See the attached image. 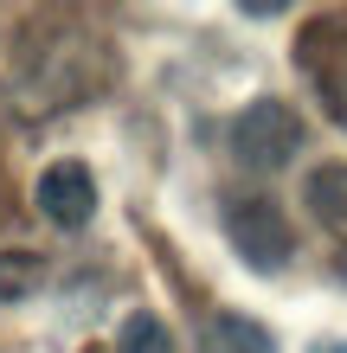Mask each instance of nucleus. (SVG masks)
<instances>
[{
	"instance_id": "obj_1",
	"label": "nucleus",
	"mask_w": 347,
	"mask_h": 353,
	"mask_svg": "<svg viewBox=\"0 0 347 353\" xmlns=\"http://www.w3.org/2000/svg\"><path fill=\"white\" fill-rule=\"evenodd\" d=\"M232 154L244 161V168H257V174H277V168H290L296 148L309 141V122H302L283 97H257V103H244V110L232 116Z\"/></svg>"
},
{
	"instance_id": "obj_2",
	"label": "nucleus",
	"mask_w": 347,
	"mask_h": 353,
	"mask_svg": "<svg viewBox=\"0 0 347 353\" xmlns=\"http://www.w3.org/2000/svg\"><path fill=\"white\" fill-rule=\"evenodd\" d=\"M226 238H232V251L251 270H264V276H277V270L290 263V251H296V232H290V219H283V205L264 199V193L226 199Z\"/></svg>"
},
{
	"instance_id": "obj_3",
	"label": "nucleus",
	"mask_w": 347,
	"mask_h": 353,
	"mask_svg": "<svg viewBox=\"0 0 347 353\" xmlns=\"http://www.w3.org/2000/svg\"><path fill=\"white\" fill-rule=\"evenodd\" d=\"M296 65L309 71L315 97L347 122V13H321V19H309V26H302Z\"/></svg>"
},
{
	"instance_id": "obj_4",
	"label": "nucleus",
	"mask_w": 347,
	"mask_h": 353,
	"mask_svg": "<svg viewBox=\"0 0 347 353\" xmlns=\"http://www.w3.org/2000/svg\"><path fill=\"white\" fill-rule=\"evenodd\" d=\"M32 205L46 212L58 232H84V225L97 219V180L84 161H52L46 174H39L32 186Z\"/></svg>"
},
{
	"instance_id": "obj_5",
	"label": "nucleus",
	"mask_w": 347,
	"mask_h": 353,
	"mask_svg": "<svg viewBox=\"0 0 347 353\" xmlns=\"http://www.w3.org/2000/svg\"><path fill=\"white\" fill-rule=\"evenodd\" d=\"M302 199H309V212H315L321 232L347 244V161H328V168H315V174H309V186H302Z\"/></svg>"
},
{
	"instance_id": "obj_6",
	"label": "nucleus",
	"mask_w": 347,
	"mask_h": 353,
	"mask_svg": "<svg viewBox=\"0 0 347 353\" xmlns=\"http://www.w3.org/2000/svg\"><path fill=\"white\" fill-rule=\"evenodd\" d=\"M199 353H277V334L251 315H212L199 327Z\"/></svg>"
},
{
	"instance_id": "obj_7",
	"label": "nucleus",
	"mask_w": 347,
	"mask_h": 353,
	"mask_svg": "<svg viewBox=\"0 0 347 353\" xmlns=\"http://www.w3.org/2000/svg\"><path fill=\"white\" fill-rule=\"evenodd\" d=\"M46 257L39 251H0V302H26L32 289H46Z\"/></svg>"
},
{
	"instance_id": "obj_8",
	"label": "nucleus",
	"mask_w": 347,
	"mask_h": 353,
	"mask_svg": "<svg viewBox=\"0 0 347 353\" xmlns=\"http://www.w3.org/2000/svg\"><path fill=\"white\" fill-rule=\"evenodd\" d=\"M116 353H174V334L155 308H135L129 321L116 327Z\"/></svg>"
},
{
	"instance_id": "obj_9",
	"label": "nucleus",
	"mask_w": 347,
	"mask_h": 353,
	"mask_svg": "<svg viewBox=\"0 0 347 353\" xmlns=\"http://www.w3.org/2000/svg\"><path fill=\"white\" fill-rule=\"evenodd\" d=\"M321 353H347V347H321Z\"/></svg>"
},
{
	"instance_id": "obj_10",
	"label": "nucleus",
	"mask_w": 347,
	"mask_h": 353,
	"mask_svg": "<svg viewBox=\"0 0 347 353\" xmlns=\"http://www.w3.org/2000/svg\"><path fill=\"white\" fill-rule=\"evenodd\" d=\"M341 276H347V251H341Z\"/></svg>"
}]
</instances>
